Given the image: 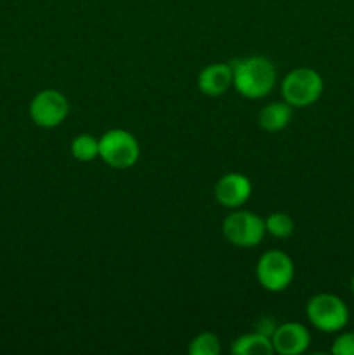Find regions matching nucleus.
<instances>
[{
    "instance_id": "obj_1",
    "label": "nucleus",
    "mask_w": 354,
    "mask_h": 355,
    "mask_svg": "<svg viewBox=\"0 0 354 355\" xmlns=\"http://www.w3.org/2000/svg\"><path fill=\"white\" fill-rule=\"evenodd\" d=\"M276 83V68L264 55L242 59L233 66V85L246 99L269 96Z\"/></svg>"
},
{
    "instance_id": "obj_2",
    "label": "nucleus",
    "mask_w": 354,
    "mask_h": 355,
    "mask_svg": "<svg viewBox=\"0 0 354 355\" xmlns=\"http://www.w3.org/2000/svg\"><path fill=\"white\" fill-rule=\"evenodd\" d=\"M309 322L318 331L339 333L349 322V309L346 302L333 293H318L305 305Z\"/></svg>"
},
{
    "instance_id": "obj_3",
    "label": "nucleus",
    "mask_w": 354,
    "mask_h": 355,
    "mask_svg": "<svg viewBox=\"0 0 354 355\" xmlns=\"http://www.w3.org/2000/svg\"><path fill=\"white\" fill-rule=\"evenodd\" d=\"M325 83L312 68H295L281 82V96L292 107H307L321 97Z\"/></svg>"
},
{
    "instance_id": "obj_4",
    "label": "nucleus",
    "mask_w": 354,
    "mask_h": 355,
    "mask_svg": "<svg viewBox=\"0 0 354 355\" xmlns=\"http://www.w3.org/2000/svg\"><path fill=\"white\" fill-rule=\"evenodd\" d=\"M139 155L141 148L137 139L124 128H111L99 139V156L111 168H130L137 163Z\"/></svg>"
},
{
    "instance_id": "obj_5",
    "label": "nucleus",
    "mask_w": 354,
    "mask_h": 355,
    "mask_svg": "<svg viewBox=\"0 0 354 355\" xmlns=\"http://www.w3.org/2000/svg\"><path fill=\"white\" fill-rule=\"evenodd\" d=\"M257 281L271 293L285 291L295 276V266L290 257L281 250H269L259 259L255 267Z\"/></svg>"
},
{
    "instance_id": "obj_6",
    "label": "nucleus",
    "mask_w": 354,
    "mask_h": 355,
    "mask_svg": "<svg viewBox=\"0 0 354 355\" xmlns=\"http://www.w3.org/2000/svg\"><path fill=\"white\" fill-rule=\"evenodd\" d=\"M222 234L238 248H253L267 232L266 224L259 215L248 210H236L222 222Z\"/></svg>"
},
{
    "instance_id": "obj_7",
    "label": "nucleus",
    "mask_w": 354,
    "mask_h": 355,
    "mask_svg": "<svg viewBox=\"0 0 354 355\" xmlns=\"http://www.w3.org/2000/svg\"><path fill=\"white\" fill-rule=\"evenodd\" d=\"M69 103L65 94L54 89L38 92L30 103V118L40 128H56L66 120Z\"/></svg>"
},
{
    "instance_id": "obj_8",
    "label": "nucleus",
    "mask_w": 354,
    "mask_h": 355,
    "mask_svg": "<svg viewBox=\"0 0 354 355\" xmlns=\"http://www.w3.org/2000/svg\"><path fill=\"white\" fill-rule=\"evenodd\" d=\"M252 194V182L246 175L238 172H231L222 175L214 187V196L219 205L226 208L243 207Z\"/></svg>"
},
{
    "instance_id": "obj_9",
    "label": "nucleus",
    "mask_w": 354,
    "mask_h": 355,
    "mask_svg": "<svg viewBox=\"0 0 354 355\" xmlns=\"http://www.w3.org/2000/svg\"><path fill=\"white\" fill-rule=\"evenodd\" d=\"M274 352L281 355L304 354L311 345V333L301 322H285L271 335Z\"/></svg>"
},
{
    "instance_id": "obj_10",
    "label": "nucleus",
    "mask_w": 354,
    "mask_h": 355,
    "mask_svg": "<svg viewBox=\"0 0 354 355\" xmlns=\"http://www.w3.org/2000/svg\"><path fill=\"white\" fill-rule=\"evenodd\" d=\"M233 85V66L224 62H215L203 68L198 75V89L201 94L210 97H219Z\"/></svg>"
},
{
    "instance_id": "obj_11",
    "label": "nucleus",
    "mask_w": 354,
    "mask_h": 355,
    "mask_svg": "<svg viewBox=\"0 0 354 355\" xmlns=\"http://www.w3.org/2000/svg\"><path fill=\"white\" fill-rule=\"evenodd\" d=\"M292 121V106L288 103H271L259 113V125L267 132H280Z\"/></svg>"
},
{
    "instance_id": "obj_12",
    "label": "nucleus",
    "mask_w": 354,
    "mask_h": 355,
    "mask_svg": "<svg viewBox=\"0 0 354 355\" xmlns=\"http://www.w3.org/2000/svg\"><path fill=\"white\" fill-rule=\"evenodd\" d=\"M231 352L236 355H269L274 352V347L271 336L257 331L236 338L231 345Z\"/></svg>"
},
{
    "instance_id": "obj_13",
    "label": "nucleus",
    "mask_w": 354,
    "mask_h": 355,
    "mask_svg": "<svg viewBox=\"0 0 354 355\" xmlns=\"http://www.w3.org/2000/svg\"><path fill=\"white\" fill-rule=\"evenodd\" d=\"M69 149H71L73 158L78 159V162H92L99 156V139L92 137L89 134L76 135L71 141Z\"/></svg>"
},
{
    "instance_id": "obj_14",
    "label": "nucleus",
    "mask_w": 354,
    "mask_h": 355,
    "mask_svg": "<svg viewBox=\"0 0 354 355\" xmlns=\"http://www.w3.org/2000/svg\"><path fill=\"white\" fill-rule=\"evenodd\" d=\"M264 224H266L267 234H271L273 238H278V239L290 238L295 231L294 218H292L288 214H285V211H274V214L267 215Z\"/></svg>"
},
{
    "instance_id": "obj_15",
    "label": "nucleus",
    "mask_w": 354,
    "mask_h": 355,
    "mask_svg": "<svg viewBox=\"0 0 354 355\" xmlns=\"http://www.w3.org/2000/svg\"><path fill=\"white\" fill-rule=\"evenodd\" d=\"M187 352L191 355H217L221 352V340L210 331H203L191 340Z\"/></svg>"
},
{
    "instance_id": "obj_16",
    "label": "nucleus",
    "mask_w": 354,
    "mask_h": 355,
    "mask_svg": "<svg viewBox=\"0 0 354 355\" xmlns=\"http://www.w3.org/2000/svg\"><path fill=\"white\" fill-rule=\"evenodd\" d=\"M333 355H354V331L342 333L332 345Z\"/></svg>"
},
{
    "instance_id": "obj_17",
    "label": "nucleus",
    "mask_w": 354,
    "mask_h": 355,
    "mask_svg": "<svg viewBox=\"0 0 354 355\" xmlns=\"http://www.w3.org/2000/svg\"><path fill=\"white\" fill-rule=\"evenodd\" d=\"M351 290H353V293H354V274H353V277H351Z\"/></svg>"
}]
</instances>
